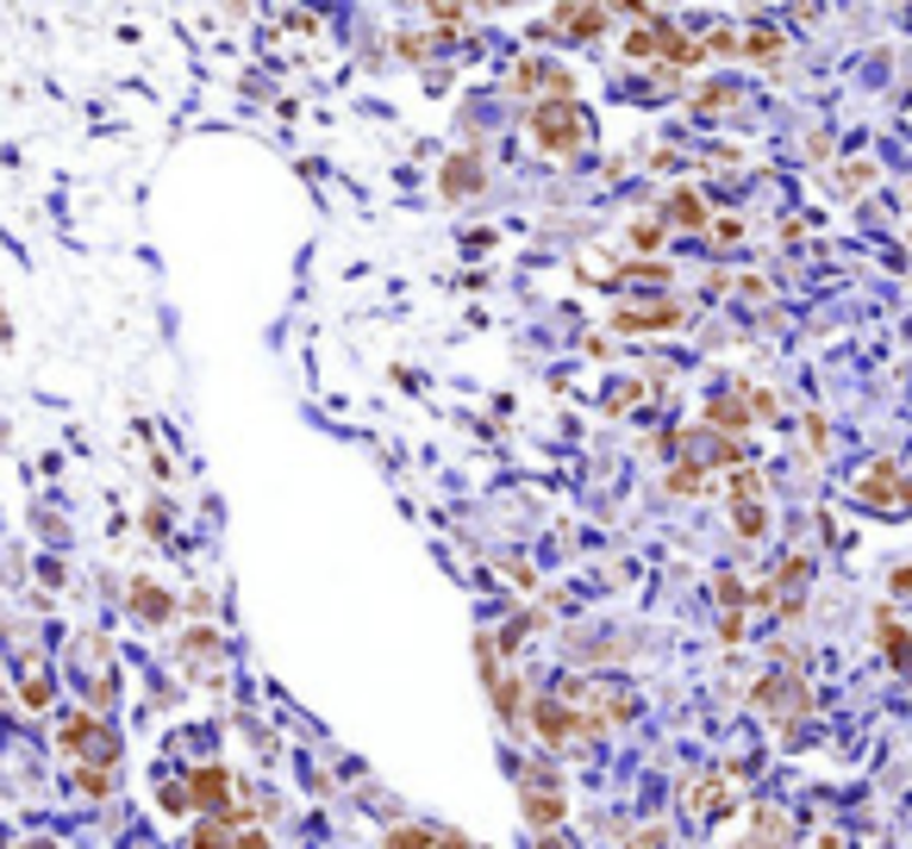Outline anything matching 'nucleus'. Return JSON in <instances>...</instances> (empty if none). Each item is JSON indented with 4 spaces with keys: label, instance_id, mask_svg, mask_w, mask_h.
Wrapping results in <instances>:
<instances>
[{
    "label": "nucleus",
    "instance_id": "a878e982",
    "mask_svg": "<svg viewBox=\"0 0 912 849\" xmlns=\"http://www.w3.org/2000/svg\"><path fill=\"white\" fill-rule=\"evenodd\" d=\"M631 244H638V251H657L662 244V219H638V225H631Z\"/></svg>",
    "mask_w": 912,
    "mask_h": 849
},
{
    "label": "nucleus",
    "instance_id": "20e7f679",
    "mask_svg": "<svg viewBox=\"0 0 912 849\" xmlns=\"http://www.w3.org/2000/svg\"><path fill=\"white\" fill-rule=\"evenodd\" d=\"M525 713H531V731H538V743H550V750H557V743H575V737H587V731H582V713H575L569 699H557V694H538L531 706H525Z\"/></svg>",
    "mask_w": 912,
    "mask_h": 849
},
{
    "label": "nucleus",
    "instance_id": "4468645a",
    "mask_svg": "<svg viewBox=\"0 0 912 849\" xmlns=\"http://www.w3.org/2000/svg\"><path fill=\"white\" fill-rule=\"evenodd\" d=\"M757 830H762L757 849H788V844H794V825H788L776 806H757Z\"/></svg>",
    "mask_w": 912,
    "mask_h": 849
},
{
    "label": "nucleus",
    "instance_id": "72a5a7b5",
    "mask_svg": "<svg viewBox=\"0 0 912 849\" xmlns=\"http://www.w3.org/2000/svg\"><path fill=\"white\" fill-rule=\"evenodd\" d=\"M20 849H57V844H51V837H25Z\"/></svg>",
    "mask_w": 912,
    "mask_h": 849
},
{
    "label": "nucleus",
    "instance_id": "f03ea898",
    "mask_svg": "<svg viewBox=\"0 0 912 849\" xmlns=\"http://www.w3.org/2000/svg\"><path fill=\"white\" fill-rule=\"evenodd\" d=\"M57 750L69 756V762H88L95 756L100 769H113V756H119V737L100 725V718H88V713H69L63 718V731H57Z\"/></svg>",
    "mask_w": 912,
    "mask_h": 849
},
{
    "label": "nucleus",
    "instance_id": "39448f33",
    "mask_svg": "<svg viewBox=\"0 0 912 849\" xmlns=\"http://www.w3.org/2000/svg\"><path fill=\"white\" fill-rule=\"evenodd\" d=\"M188 806H200V818H226L232 825V774L219 769V762H200L188 774Z\"/></svg>",
    "mask_w": 912,
    "mask_h": 849
},
{
    "label": "nucleus",
    "instance_id": "f704fd0d",
    "mask_svg": "<svg viewBox=\"0 0 912 849\" xmlns=\"http://www.w3.org/2000/svg\"><path fill=\"white\" fill-rule=\"evenodd\" d=\"M538 849H563V844H557V830H543V844Z\"/></svg>",
    "mask_w": 912,
    "mask_h": 849
},
{
    "label": "nucleus",
    "instance_id": "9b49d317",
    "mask_svg": "<svg viewBox=\"0 0 912 849\" xmlns=\"http://www.w3.org/2000/svg\"><path fill=\"white\" fill-rule=\"evenodd\" d=\"M875 637H881V657L893 662V669H912V631H900V618L881 606L875 613Z\"/></svg>",
    "mask_w": 912,
    "mask_h": 849
},
{
    "label": "nucleus",
    "instance_id": "5701e85b",
    "mask_svg": "<svg viewBox=\"0 0 912 849\" xmlns=\"http://www.w3.org/2000/svg\"><path fill=\"white\" fill-rule=\"evenodd\" d=\"M744 51H750L757 63H769V69H776V63H781V32H750V38H744Z\"/></svg>",
    "mask_w": 912,
    "mask_h": 849
},
{
    "label": "nucleus",
    "instance_id": "473e14b6",
    "mask_svg": "<svg viewBox=\"0 0 912 849\" xmlns=\"http://www.w3.org/2000/svg\"><path fill=\"white\" fill-rule=\"evenodd\" d=\"M818 849H850V844H844V837H837V830H825V844H818Z\"/></svg>",
    "mask_w": 912,
    "mask_h": 849
},
{
    "label": "nucleus",
    "instance_id": "ddd939ff",
    "mask_svg": "<svg viewBox=\"0 0 912 849\" xmlns=\"http://www.w3.org/2000/svg\"><path fill=\"white\" fill-rule=\"evenodd\" d=\"M475 188H482V163H475V156H450V163H444V194H450V200H457V194H475Z\"/></svg>",
    "mask_w": 912,
    "mask_h": 849
},
{
    "label": "nucleus",
    "instance_id": "a211bd4d",
    "mask_svg": "<svg viewBox=\"0 0 912 849\" xmlns=\"http://www.w3.org/2000/svg\"><path fill=\"white\" fill-rule=\"evenodd\" d=\"M195 849H238V825H226V818H200L195 825Z\"/></svg>",
    "mask_w": 912,
    "mask_h": 849
},
{
    "label": "nucleus",
    "instance_id": "1a4fd4ad",
    "mask_svg": "<svg viewBox=\"0 0 912 849\" xmlns=\"http://www.w3.org/2000/svg\"><path fill=\"white\" fill-rule=\"evenodd\" d=\"M662 225H681V232H706L713 225V207L700 200L694 188H675L669 194V212H662Z\"/></svg>",
    "mask_w": 912,
    "mask_h": 849
},
{
    "label": "nucleus",
    "instance_id": "393cba45",
    "mask_svg": "<svg viewBox=\"0 0 912 849\" xmlns=\"http://www.w3.org/2000/svg\"><path fill=\"white\" fill-rule=\"evenodd\" d=\"M76 781H81V793H88V800H107V793H113V769H81Z\"/></svg>",
    "mask_w": 912,
    "mask_h": 849
},
{
    "label": "nucleus",
    "instance_id": "bb28decb",
    "mask_svg": "<svg viewBox=\"0 0 912 849\" xmlns=\"http://www.w3.org/2000/svg\"><path fill=\"white\" fill-rule=\"evenodd\" d=\"M837 181H844V194H856V188H869V181H875V163H850V169L837 175Z\"/></svg>",
    "mask_w": 912,
    "mask_h": 849
},
{
    "label": "nucleus",
    "instance_id": "4be33fe9",
    "mask_svg": "<svg viewBox=\"0 0 912 849\" xmlns=\"http://www.w3.org/2000/svg\"><path fill=\"white\" fill-rule=\"evenodd\" d=\"M725 800H732V793H725V781H718V774L694 787V812H700V818H713V812L725 806Z\"/></svg>",
    "mask_w": 912,
    "mask_h": 849
},
{
    "label": "nucleus",
    "instance_id": "cd10ccee",
    "mask_svg": "<svg viewBox=\"0 0 912 849\" xmlns=\"http://www.w3.org/2000/svg\"><path fill=\"white\" fill-rule=\"evenodd\" d=\"M732 100H738V88H700V107H706V113H725Z\"/></svg>",
    "mask_w": 912,
    "mask_h": 849
},
{
    "label": "nucleus",
    "instance_id": "b1692460",
    "mask_svg": "<svg viewBox=\"0 0 912 849\" xmlns=\"http://www.w3.org/2000/svg\"><path fill=\"white\" fill-rule=\"evenodd\" d=\"M20 699L32 706V713H44V706H51V675H39V669H32V675H25V687H20Z\"/></svg>",
    "mask_w": 912,
    "mask_h": 849
},
{
    "label": "nucleus",
    "instance_id": "6e6552de",
    "mask_svg": "<svg viewBox=\"0 0 912 849\" xmlns=\"http://www.w3.org/2000/svg\"><path fill=\"white\" fill-rule=\"evenodd\" d=\"M606 13L601 0H557V13H550V32H569V38H601L606 32Z\"/></svg>",
    "mask_w": 912,
    "mask_h": 849
},
{
    "label": "nucleus",
    "instance_id": "423d86ee",
    "mask_svg": "<svg viewBox=\"0 0 912 849\" xmlns=\"http://www.w3.org/2000/svg\"><path fill=\"white\" fill-rule=\"evenodd\" d=\"M519 812H525V825H531V830L543 837V830L563 825L569 800H563V787H550V781H538V774H531V781L519 787Z\"/></svg>",
    "mask_w": 912,
    "mask_h": 849
},
{
    "label": "nucleus",
    "instance_id": "2f4dec72",
    "mask_svg": "<svg viewBox=\"0 0 912 849\" xmlns=\"http://www.w3.org/2000/svg\"><path fill=\"white\" fill-rule=\"evenodd\" d=\"M238 849H275L270 830H238Z\"/></svg>",
    "mask_w": 912,
    "mask_h": 849
},
{
    "label": "nucleus",
    "instance_id": "f8f14e48",
    "mask_svg": "<svg viewBox=\"0 0 912 849\" xmlns=\"http://www.w3.org/2000/svg\"><path fill=\"white\" fill-rule=\"evenodd\" d=\"M132 613L144 618V625H163V618H175V594H163L156 581L138 575V581H132Z\"/></svg>",
    "mask_w": 912,
    "mask_h": 849
},
{
    "label": "nucleus",
    "instance_id": "6ab92c4d",
    "mask_svg": "<svg viewBox=\"0 0 912 849\" xmlns=\"http://www.w3.org/2000/svg\"><path fill=\"white\" fill-rule=\"evenodd\" d=\"M706 424H718V431H744V424H757V419H750V406L744 400H713L706 406Z\"/></svg>",
    "mask_w": 912,
    "mask_h": 849
},
{
    "label": "nucleus",
    "instance_id": "f257e3e1",
    "mask_svg": "<svg viewBox=\"0 0 912 849\" xmlns=\"http://www.w3.org/2000/svg\"><path fill=\"white\" fill-rule=\"evenodd\" d=\"M531 144H538L543 156H557V163H569V156L587 144V113L575 95H543L538 107H531Z\"/></svg>",
    "mask_w": 912,
    "mask_h": 849
},
{
    "label": "nucleus",
    "instance_id": "aec40b11",
    "mask_svg": "<svg viewBox=\"0 0 912 849\" xmlns=\"http://www.w3.org/2000/svg\"><path fill=\"white\" fill-rule=\"evenodd\" d=\"M438 844V830H426V825H394L388 830V849H431Z\"/></svg>",
    "mask_w": 912,
    "mask_h": 849
},
{
    "label": "nucleus",
    "instance_id": "7ed1b4c3",
    "mask_svg": "<svg viewBox=\"0 0 912 849\" xmlns=\"http://www.w3.org/2000/svg\"><path fill=\"white\" fill-rule=\"evenodd\" d=\"M856 500L875 506V512H906L912 506V482L900 475V463H869L856 475Z\"/></svg>",
    "mask_w": 912,
    "mask_h": 849
},
{
    "label": "nucleus",
    "instance_id": "9d476101",
    "mask_svg": "<svg viewBox=\"0 0 912 849\" xmlns=\"http://www.w3.org/2000/svg\"><path fill=\"white\" fill-rule=\"evenodd\" d=\"M688 319L681 300H662V307H644V312H613V331H669Z\"/></svg>",
    "mask_w": 912,
    "mask_h": 849
},
{
    "label": "nucleus",
    "instance_id": "7c9ffc66",
    "mask_svg": "<svg viewBox=\"0 0 912 849\" xmlns=\"http://www.w3.org/2000/svg\"><path fill=\"white\" fill-rule=\"evenodd\" d=\"M738 232H744L738 219H713V238H718V244H738Z\"/></svg>",
    "mask_w": 912,
    "mask_h": 849
},
{
    "label": "nucleus",
    "instance_id": "0eeeda50",
    "mask_svg": "<svg viewBox=\"0 0 912 849\" xmlns=\"http://www.w3.org/2000/svg\"><path fill=\"white\" fill-rule=\"evenodd\" d=\"M757 706L781 718V731H794V718L806 713V687H800V681H788V675H762L757 681Z\"/></svg>",
    "mask_w": 912,
    "mask_h": 849
},
{
    "label": "nucleus",
    "instance_id": "c756f323",
    "mask_svg": "<svg viewBox=\"0 0 912 849\" xmlns=\"http://www.w3.org/2000/svg\"><path fill=\"white\" fill-rule=\"evenodd\" d=\"M888 594H900V599L912 594V562H900V569H893V575H888Z\"/></svg>",
    "mask_w": 912,
    "mask_h": 849
},
{
    "label": "nucleus",
    "instance_id": "c85d7f7f",
    "mask_svg": "<svg viewBox=\"0 0 912 849\" xmlns=\"http://www.w3.org/2000/svg\"><path fill=\"white\" fill-rule=\"evenodd\" d=\"M426 7H431V20H438V25H463V13H457L463 0H426Z\"/></svg>",
    "mask_w": 912,
    "mask_h": 849
},
{
    "label": "nucleus",
    "instance_id": "2eb2a0df",
    "mask_svg": "<svg viewBox=\"0 0 912 849\" xmlns=\"http://www.w3.org/2000/svg\"><path fill=\"white\" fill-rule=\"evenodd\" d=\"M487 694H494V713H501L506 725H513V718L525 713V681H519V675H501L494 687H487Z\"/></svg>",
    "mask_w": 912,
    "mask_h": 849
},
{
    "label": "nucleus",
    "instance_id": "412c9836",
    "mask_svg": "<svg viewBox=\"0 0 912 849\" xmlns=\"http://www.w3.org/2000/svg\"><path fill=\"white\" fill-rule=\"evenodd\" d=\"M182 657L200 662V657H219V631H207V625H195V631L182 637Z\"/></svg>",
    "mask_w": 912,
    "mask_h": 849
},
{
    "label": "nucleus",
    "instance_id": "dca6fc26",
    "mask_svg": "<svg viewBox=\"0 0 912 849\" xmlns=\"http://www.w3.org/2000/svg\"><path fill=\"white\" fill-rule=\"evenodd\" d=\"M732 525H738V538H762V531H769L762 494H750V500H732Z\"/></svg>",
    "mask_w": 912,
    "mask_h": 849
},
{
    "label": "nucleus",
    "instance_id": "f3484780",
    "mask_svg": "<svg viewBox=\"0 0 912 849\" xmlns=\"http://www.w3.org/2000/svg\"><path fill=\"white\" fill-rule=\"evenodd\" d=\"M706 487H713L706 463H681V468H669V494H681V500H688V494H706Z\"/></svg>",
    "mask_w": 912,
    "mask_h": 849
}]
</instances>
